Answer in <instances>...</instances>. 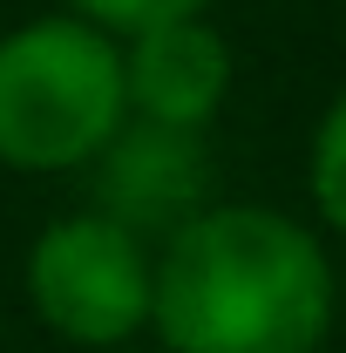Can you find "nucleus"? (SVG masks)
Listing matches in <instances>:
<instances>
[{
  "mask_svg": "<svg viewBox=\"0 0 346 353\" xmlns=\"http://www.w3.org/2000/svg\"><path fill=\"white\" fill-rule=\"evenodd\" d=\"M340 319L333 252L272 204H204L156 245L163 353H319Z\"/></svg>",
  "mask_w": 346,
  "mask_h": 353,
  "instance_id": "nucleus-1",
  "label": "nucleus"
},
{
  "mask_svg": "<svg viewBox=\"0 0 346 353\" xmlns=\"http://www.w3.org/2000/svg\"><path fill=\"white\" fill-rule=\"evenodd\" d=\"M130 123L123 41L75 14H41L0 34V163L21 176L95 170Z\"/></svg>",
  "mask_w": 346,
  "mask_h": 353,
  "instance_id": "nucleus-2",
  "label": "nucleus"
},
{
  "mask_svg": "<svg viewBox=\"0 0 346 353\" xmlns=\"http://www.w3.org/2000/svg\"><path fill=\"white\" fill-rule=\"evenodd\" d=\"M28 306L61 347L75 353H130V340L150 326L156 299V252L109 224L102 211H68L41 224L28 245Z\"/></svg>",
  "mask_w": 346,
  "mask_h": 353,
  "instance_id": "nucleus-3",
  "label": "nucleus"
},
{
  "mask_svg": "<svg viewBox=\"0 0 346 353\" xmlns=\"http://www.w3.org/2000/svg\"><path fill=\"white\" fill-rule=\"evenodd\" d=\"M204 183H211L204 136L156 130V123L130 116L116 130V143L95 157V211L150 245V231L170 238L176 224H190L204 211Z\"/></svg>",
  "mask_w": 346,
  "mask_h": 353,
  "instance_id": "nucleus-4",
  "label": "nucleus"
},
{
  "mask_svg": "<svg viewBox=\"0 0 346 353\" xmlns=\"http://www.w3.org/2000/svg\"><path fill=\"white\" fill-rule=\"evenodd\" d=\"M231 75H238L231 41L211 21H176L123 41V102L136 123H156V130L204 136L217 109L231 102Z\"/></svg>",
  "mask_w": 346,
  "mask_h": 353,
  "instance_id": "nucleus-5",
  "label": "nucleus"
},
{
  "mask_svg": "<svg viewBox=\"0 0 346 353\" xmlns=\"http://www.w3.org/2000/svg\"><path fill=\"white\" fill-rule=\"evenodd\" d=\"M305 183H312V211H319V224L346 245V88L326 102V116H319V130H312Z\"/></svg>",
  "mask_w": 346,
  "mask_h": 353,
  "instance_id": "nucleus-6",
  "label": "nucleus"
},
{
  "mask_svg": "<svg viewBox=\"0 0 346 353\" xmlns=\"http://www.w3.org/2000/svg\"><path fill=\"white\" fill-rule=\"evenodd\" d=\"M211 0H68V14L102 28L109 41H136L150 28H176V21H204Z\"/></svg>",
  "mask_w": 346,
  "mask_h": 353,
  "instance_id": "nucleus-7",
  "label": "nucleus"
}]
</instances>
